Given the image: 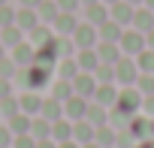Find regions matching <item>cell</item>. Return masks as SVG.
<instances>
[{
    "instance_id": "cell-1",
    "label": "cell",
    "mask_w": 154,
    "mask_h": 148,
    "mask_svg": "<svg viewBox=\"0 0 154 148\" xmlns=\"http://www.w3.org/2000/svg\"><path fill=\"white\" fill-rule=\"evenodd\" d=\"M48 72L51 69H45L39 63H30V66H21V72H15V79L24 85V91H39V88L48 85Z\"/></svg>"
},
{
    "instance_id": "cell-2",
    "label": "cell",
    "mask_w": 154,
    "mask_h": 148,
    "mask_svg": "<svg viewBox=\"0 0 154 148\" xmlns=\"http://www.w3.org/2000/svg\"><path fill=\"white\" fill-rule=\"evenodd\" d=\"M139 106H142V94H139L136 88L124 85V88L118 91V100H115V109H121V112H127V115H136V112H139Z\"/></svg>"
},
{
    "instance_id": "cell-3",
    "label": "cell",
    "mask_w": 154,
    "mask_h": 148,
    "mask_svg": "<svg viewBox=\"0 0 154 148\" xmlns=\"http://www.w3.org/2000/svg\"><path fill=\"white\" fill-rule=\"evenodd\" d=\"M118 45H121V54H139V51L145 48V33H139L136 27H130V30L121 33Z\"/></svg>"
},
{
    "instance_id": "cell-4",
    "label": "cell",
    "mask_w": 154,
    "mask_h": 148,
    "mask_svg": "<svg viewBox=\"0 0 154 148\" xmlns=\"http://www.w3.org/2000/svg\"><path fill=\"white\" fill-rule=\"evenodd\" d=\"M136 79H139V66H136V60H130V57L121 54V60L115 63V82H121V85H133Z\"/></svg>"
},
{
    "instance_id": "cell-5",
    "label": "cell",
    "mask_w": 154,
    "mask_h": 148,
    "mask_svg": "<svg viewBox=\"0 0 154 148\" xmlns=\"http://www.w3.org/2000/svg\"><path fill=\"white\" fill-rule=\"evenodd\" d=\"M97 39H100V36H97V27H94L91 21H88V24H79V27L72 30V42L79 45V48H94Z\"/></svg>"
},
{
    "instance_id": "cell-6",
    "label": "cell",
    "mask_w": 154,
    "mask_h": 148,
    "mask_svg": "<svg viewBox=\"0 0 154 148\" xmlns=\"http://www.w3.org/2000/svg\"><path fill=\"white\" fill-rule=\"evenodd\" d=\"M94 91H97V79H94V72H79V76L72 79V94H79V97H94Z\"/></svg>"
},
{
    "instance_id": "cell-7",
    "label": "cell",
    "mask_w": 154,
    "mask_h": 148,
    "mask_svg": "<svg viewBox=\"0 0 154 148\" xmlns=\"http://www.w3.org/2000/svg\"><path fill=\"white\" fill-rule=\"evenodd\" d=\"M85 112H88V100H85V97L72 94L69 100H63V118H69V121H82Z\"/></svg>"
},
{
    "instance_id": "cell-8",
    "label": "cell",
    "mask_w": 154,
    "mask_h": 148,
    "mask_svg": "<svg viewBox=\"0 0 154 148\" xmlns=\"http://www.w3.org/2000/svg\"><path fill=\"white\" fill-rule=\"evenodd\" d=\"M133 3H127V0H118V3H112V9H109V18L115 21V24H133Z\"/></svg>"
},
{
    "instance_id": "cell-9",
    "label": "cell",
    "mask_w": 154,
    "mask_h": 148,
    "mask_svg": "<svg viewBox=\"0 0 154 148\" xmlns=\"http://www.w3.org/2000/svg\"><path fill=\"white\" fill-rule=\"evenodd\" d=\"M97 57H100V63H112V66H115V63L121 60V45L100 39V42H97Z\"/></svg>"
},
{
    "instance_id": "cell-10",
    "label": "cell",
    "mask_w": 154,
    "mask_h": 148,
    "mask_svg": "<svg viewBox=\"0 0 154 148\" xmlns=\"http://www.w3.org/2000/svg\"><path fill=\"white\" fill-rule=\"evenodd\" d=\"M33 54H36V48H33V42H18V45H12V60L18 63V66H30L33 63Z\"/></svg>"
},
{
    "instance_id": "cell-11",
    "label": "cell",
    "mask_w": 154,
    "mask_h": 148,
    "mask_svg": "<svg viewBox=\"0 0 154 148\" xmlns=\"http://www.w3.org/2000/svg\"><path fill=\"white\" fill-rule=\"evenodd\" d=\"M18 106H21L24 115H39V109H42V97H39L36 91H24V94L18 97Z\"/></svg>"
},
{
    "instance_id": "cell-12",
    "label": "cell",
    "mask_w": 154,
    "mask_h": 148,
    "mask_svg": "<svg viewBox=\"0 0 154 148\" xmlns=\"http://www.w3.org/2000/svg\"><path fill=\"white\" fill-rule=\"evenodd\" d=\"M133 27H136L139 33H148V30H154V9H148V6L136 9V12H133Z\"/></svg>"
},
{
    "instance_id": "cell-13",
    "label": "cell",
    "mask_w": 154,
    "mask_h": 148,
    "mask_svg": "<svg viewBox=\"0 0 154 148\" xmlns=\"http://www.w3.org/2000/svg\"><path fill=\"white\" fill-rule=\"evenodd\" d=\"M94 133H97V127H94V124H88L85 118H82V121H72V139L79 142V145L94 142Z\"/></svg>"
},
{
    "instance_id": "cell-14",
    "label": "cell",
    "mask_w": 154,
    "mask_h": 148,
    "mask_svg": "<svg viewBox=\"0 0 154 148\" xmlns=\"http://www.w3.org/2000/svg\"><path fill=\"white\" fill-rule=\"evenodd\" d=\"M60 36H72V30L79 27V21H75V12H60L57 18H54V24H51Z\"/></svg>"
},
{
    "instance_id": "cell-15",
    "label": "cell",
    "mask_w": 154,
    "mask_h": 148,
    "mask_svg": "<svg viewBox=\"0 0 154 148\" xmlns=\"http://www.w3.org/2000/svg\"><path fill=\"white\" fill-rule=\"evenodd\" d=\"M15 24L21 27V30H33L36 24H39V15H36V9H30V6H21L18 12H15Z\"/></svg>"
},
{
    "instance_id": "cell-16",
    "label": "cell",
    "mask_w": 154,
    "mask_h": 148,
    "mask_svg": "<svg viewBox=\"0 0 154 148\" xmlns=\"http://www.w3.org/2000/svg\"><path fill=\"white\" fill-rule=\"evenodd\" d=\"M85 121H88V124H94V127H103V124H109V112H106V106H100V103H88Z\"/></svg>"
},
{
    "instance_id": "cell-17",
    "label": "cell",
    "mask_w": 154,
    "mask_h": 148,
    "mask_svg": "<svg viewBox=\"0 0 154 148\" xmlns=\"http://www.w3.org/2000/svg\"><path fill=\"white\" fill-rule=\"evenodd\" d=\"M51 139H54V142H66V139H72V121H69V118H57V121H51Z\"/></svg>"
},
{
    "instance_id": "cell-18",
    "label": "cell",
    "mask_w": 154,
    "mask_h": 148,
    "mask_svg": "<svg viewBox=\"0 0 154 148\" xmlns=\"http://www.w3.org/2000/svg\"><path fill=\"white\" fill-rule=\"evenodd\" d=\"M121 33H124V30H121V24H115L112 18H109V21H103V24L97 27V36H100L103 42H118V39H121Z\"/></svg>"
},
{
    "instance_id": "cell-19",
    "label": "cell",
    "mask_w": 154,
    "mask_h": 148,
    "mask_svg": "<svg viewBox=\"0 0 154 148\" xmlns=\"http://www.w3.org/2000/svg\"><path fill=\"white\" fill-rule=\"evenodd\" d=\"M94 100L100 103V106H115V100H118V91H115V85H97V91H94Z\"/></svg>"
},
{
    "instance_id": "cell-20",
    "label": "cell",
    "mask_w": 154,
    "mask_h": 148,
    "mask_svg": "<svg viewBox=\"0 0 154 148\" xmlns=\"http://www.w3.org/2000/svg\"><path fill=\"white\" fill-rule=\"evenodd\" d=\"M39 115H42V118H48V121H57V118H63V103H60V100H54V97H48V100H42Z\"/></svg>"
},
{
    "instance_id": "cell-21",
    "label": "cell",
    "mask_w": 154,
    "mask_h": 148,
    "mask_svg": "<svg viewBox=\"0 0 154 148\" xmlns=\"http://www.w3.org/2000/svg\"><path fill=\"white\" fill-rule=\"evenodd\" d=\"M36 15H39V21H48V24H54V18L60 15V9H57V0H42V3L36 6Z\"/></svg>"
},
{
    "instance_id": "cell-22",
    "label": "cell",
    "mask_w": 154,
    "mask_h": 148,
    "mask_svg": "<svg viewBox=\"0 0 154 148\" xmlns=\"http://www.w3.org/2000/svg\"><path fill=\"white\" fill-rule=\"evenodd\" d=\"M75 60H79V69H85V72H94V69H97V63H100L97 48H82Z\"/></svg>"
},
{
    "instance_id": "cell-23",
    "label": "cell",
    "mask_w": 154,
    "mask_h": 148,
    "mask_svg": "<svg viewBox=\"0 0 154 148\" xmlns=\"http://www.w3.org/2000/svg\"><path fill=\"white\" fill-rule=\"evenodd\" d=\"M57 76L72 82L75 76H79V60H72V57H60V60H57Z\"/></svg>"
},
{
    "instance_id": "cell-24",
    "label": "cell",
    "mask_w": 154,
    "mask_h": 148,
    "mask_svg": "<svg viewBox=\"0 0 154 148\" xmlns=\"http://www.w3.org/2000/svg\"><path fill=\"white\" fill-rule=\"evenodd\" d=\"M6 121H9L6 127L18 136V133H30V121H33V118H30V115H24V112H18V115H12V118H6Z\"/></svg>"
},
{
    "instance_id": "cell-25",
    "label": "cell",
    "mask_w": 154,
    "mask_h": 148,
    "mask_svg": "<svg viewBox=\"0 0 154 148\" xmlns=\"http://www.w3.org/2000/svg\"><path fill=\"white\" fill-rule=\"evenodd\" d=\"M115 139H118V133H115L109 124L97 127V133H94V142H97L100 148H112V145H115Z\"/></svg>"
},
{
    "instance_id": "cell-26",
    "label": "cell",
    "mask_w": 154,
    "mask_h": 148,
    "mask_svg": "<svg viewBox=\"0 0 154 148\" xmlns=\"http://www.w3.org/2000/svg\"><path fill=\"white\" fill-rule=\"evenodd\" d=\"M21 33H24V30H21L18 24H9V27H0V42L12 48V45H18V42H21Z\"/></svg>"
},
{
    "instance_id": "cell-27",
    "label": "cell",
    "mask_w": 154,
    "mask_h": 148,
    "mask_svg": "<svg viewBox=\"0 0 154 148\" xmlns=\"http://www.w3.org/2000/svg\"><path fill=\"white\" fill-rule=\"evenodd\" d=\"M30 136L33 139H48L51 136V121L48 118H33L30 121Z\"/></svg>"
},
{
    "instance_id": "cell-28",
    "label": "cell",
    "mask_w": 154,
    "mask_h": 148,
    "mask_svg": "<svg viewBox=\"0 0 154 148\" xmlns=\"http://www.w3.org/2000/svg\"><path fill=\"white\" fill-rule=\"evenodd\" d=\"M88 21H91L94 27H100L103 21H109V9H106L103 3H91V6H88Z\"/></svg>"
},
{
    "instance_id": "cell-29",
    "label": "cell",
    "mask_w": 154,
    "mask_h": 148,
    "mask_svg": "<svg viewBox=\"0 0 154 148\" xmlns=\"http://www.w3.org/2000/svg\"><path fill=\"white\" fill-rule=\"evenodd\" d=\"M94 79H97V85H112L115 82V66L112 63H97Z\"/></svg>"
},
{
    "instance_id": "cell-30",
    "label": "cell",
    "mask_w": 154,
    "mask_h": 148,
    "mask_svg": "<svg viewBox=\"0 0 154 148\" xmlns=\"http://www.w3.org/2000/svg\"><path fill=\"white\" fill-rule=\"evenodd\" d=\"M51 97H54V100H60V103H63V100H69V97H72V82H69V79H57V82H54V88H51Z\"/></svg>"
},
{
    "instance_id": "cell-31",
    "label": "cell",
    "mask_w": 154,
    "mask_h": 148,
    "mask_svg": "<svg viewBox=\"0 0 154 148\" xmlns=\"http://www.w3.org/2000/svg\"><path fill=\"white\" fill-rule=\"evenodd\" d=\"M136 66L139 72H154V48H142L136 54Z\"/></svg>"
},
{
    "instance_id": "cell-32",
    "label": "cell",
    "mask_w": 154,
    "mask_h": 148,
    "mask_svg": "<svg viewBox=\"0 0 154 148\" xmlns=\"http://www.w3.org/2000/svg\"><path fill=\"white\" fill-rule=\"evenodd\" d=\"M21 112V106H18V100L9 94V97H0V118H12V115H18Z\"/></svg>"
},
{
    "instance_id": "cell-33",
    "label": "cell",
    "mask_w": 154,
    "mask_h": 148,
    "mask_svg": "<svg viewBox=\"0 0 154 148\" xmlns=\"http://www.w3.org/2000/svg\"><path fill=\"white\" fill-rule=\"evenodd\" d=\"M136 91L142 97L154 94V72H139V79H136Z\"/></svg>"
},
{
    "instance_id": "cell-34",
    "label": "cell",
    "mask_w": 154,
    "mask_h": 148,
    "mask_svg": "<svg viewBox=\"0 0 154 148\" xmlns=\"http://www.w3.org/2000/svg\"><path fill=\"white\" fill-rule=\"evenodd\" d=\"M48 39H51V30H48L45 24H36V27L30 30V42H33V48H36V45H45Z\"/></svg>"
},
{
    "instance_id": "cell-35",
    "label": "cell",
    "mask_w": 154,
    "mask_h": 148,
    "mask_svg": "<svg viewBox=\"0 0 154 148\" xmlns=\"http://www.w3.org/2000/svg\"><path fill=\"white\" fill-rule=\"evenodd\" d=\"M54 51L57 57H72V36H54Z\"/></svg>"
},
{
    "instance_id": "cell-36",
    "label": "cell",
    "mask_w": 154,
    "mask_h": 148,
    "mask_svg": "<svg viewBox=\"0 0 154 148\" xmlns=\"http://www.w3.org/2000/svg\"><path fill=\"white\" fill-rule=\"evenodd\" d=\"M15 69L18 63L12 57H0V79H15Z\"/></svg>"
},
{
    "instance_id": "cell-37",
    "label": "cell",
    "mask_w": 154,
    "mask_h": 148,
    "mask_svg": "<svg viewBox=\"0 0 154 148\" xmlns=\"http://www.w3.org/2000/svg\"><path fill=\"white\" fill-rule=\"evenodd\" d=\"M9 24H15V9L9 3H0V27H9Z\"/></svg>"
},
{
    "instance_id": "cell-38",
    "label": "cell",
    "mask_w": 154,
    "mask_h": 148,
    "mask_svg": "<svg viewBox=\"0 0 154 148\" xmlns=\"http://www.w3.org/2000/svg\"><path fill=\"white\" fill-rule=\"evenodd\" d=\"M12 148H36V139L30 133H18V136H12Z\"/></svg>"
},
{
    "instance_id": "cell-39",
    "label": "cell",
    "mask_w": 154,
    "mask_h": 148,
    "mask_svg": "<svg viewBox=\"0 0 154 148\" xmlns=\"http://www.w3.org/2000/svg\"><path fill=\"white\" fill-rule=\"evenodd\" d=\"M12 136H15V133H12L6 124H0V148H9V145H12Z\"/></svg>"
},
{
    "instance_id": "cell-40",
    "label": "cell",
    "mask_w": 154,
    "mask_h": 148,
    "mask_svg": "<svg viewBox=\"0 0 154 148\" xmlns=\"http://www.w3.org/2000/svg\"><path fill=\"white\" fill-rule=\"evenodd\" d=\"M79 3H82V0H57V9H60V12H75Z\"/></svg>"
},
{
    "instance_id": "cell-41",
    "label": "cell",
    "mask_w": 154,
    "mask_h": 148,
    "mask_svg": "<svg viewBox=\"0 0 154 148\" xmlns=\"http://www.w3.org/2000/svg\"><path fill=\"white\" fill-rule=\"evenodd\" d=\"M148 118H154V94H148V97H142V106H139Z\"/></svg>"
},
{
    "instance_id": "cell-42",
    "label": "cell",
    "mask_w": 154,
    "mask_h": 148,
    "mask_svg": "<svg viewBox=\"0 0 154 148\" xmlns=\"http://www.w3.org/2000/svg\"><path fill=\"white\" fill-rule=\"evenodd\" d=\"M12 94V79H0V97H9Z\"/></svg>"
},
{
    "instance_id": "cell-43",
    "label": "cell",
    "mask_w": 154,
    "mask_h": 148,
    "mask_svg": "<svg viewBox=\"0 0 154 148\" xmlns=\"http://www.w3.org/2000/svg\"><path fill=\"white\" fill-rule=\"evenodd\" d=\"M36 148H57V142L48 136V139H36Z\"/></svg>"
},
{
    "instance_id": "cell-44",
    "label": "cell",
    "mask_w": 154,
    "mask_h": 148,
    "mask_svg": "<svg viewBox=\"0 0 154 148\" xmlns=\"http://www.w3.org/2000/svg\"><path fill=\"white\" fill-rule=\"evenodd\" d=\"M133 148H154V139H151V136H148V139H139Z\"/></svg>"
},
{
    "instance_id": "cell-45",
    "label": "cell",
    "mask_w": 154,
    "mask_h": 148,
    "mask_svg": "<svg viewBox=\"0 0 154 148\" xmlns=\"http://www.w3.org/2000/svg\"><path fill=\"white\" fill-rule=\"evenodd\" d=\"M57 148H82L75 139H66V142H57Z\"/></svg>"
},
{
    "instance_id": "cell-46",
    "label": "cell",
    "mask_w": 154,
    "mask_h": 148,
    "mask_svg": "<svg viewBox=\"0 0 154 148\" xmlns=\"http://www.w3.org/2000/svg\"><path fill=\"white\" fill-rule=\"evenodd\" d=\"M145 48H154V30L145 33Z\"/></svg>"
},
{
    "instance_id": "cell-47",
    "label": "cell",
    "mask_w": 154,
    "mask_h": 148,
    "mask_svg": "<svg viewBox=\"0 0 154 148\" xmlns=\"http://www.w3.org/2000/svg\"><path fill=\"white\" fill-rule=\"evenodd\" d=\"M39 3H42V0H21V6H30V9H36Z\"/></svg>"
},
{
    "instance_id": "cell-48",
    "label": "cell",
    "mask_w": 154,
    "mask_h": 148,
    "mask_svg": "<svg viewBox=\"0 0 154 148\" xmlns=\"http://www.w3.org/2000/svg\"><path fill=\"white\" fill-rule=\"evenodd\" d=\"M82 148H100V145H97V142H85Z\"/></svg>"
},
{
    "instance_id": "cell-49",
    "label": "cell",
    "mask_w": 154,
    "mask_h": 148,
    "mask_svg": "<svg viewBox=\"0 0 154 148\" xmlns=\"http://www.w3.org/2000/svg\"><path fill=\"white\" fill-rule=\"evenodd\" d=\"M145 6H148V9H154V0H145Z\"/></svg>"
},
{
    "instance_id": "cell-50",
    "label": "cell",
    "mask_w": 154,
    "mask_h": 148,
    "mask_svg": "<svg viewBox=\"0 0 154 148\" xmlns=\"http://www.w3.org/2000/svg\"><path fill=\"white\" fill-rule=\"evenodd\" d=\"M82 3H88V6H91V3H100V0H82Z\"/></svg>"
},
{
    "instance_id": "cell-51",
    "label": "cell",
    "mask_w": 154,
    "mask_h": 148,
    "mask_svg": "<svg viewBox=\"0 0 154 148\" xmlns=\"http://www.w3.org/2000/svg\"><path fill=\"white\" fill-rule=\"evenodd\" d=\"M0 57H6V51H3V42H0Z\"/></svg>"
},
{
    "instance_id": "cell-52",
    "label": "cell",
    "mask_w": 154,
    "mask_h": 148,
    "mask_svg": "<svg viewBox=\"0 0 154 148\" xmlns=\"http://www.w3.org/2000/svg\"><path fill=\"white\" fill-rule=\"evenodd\" d=\"M127 3H145V0H127Z\"/></svg>"
},
{
    "instance_id": "cell-53",
    "label": "cell",
    "mask_w": 154,
    "mask_h": 148,
    "mask_svg": "<svg viewBox=\"0 0 154 148\" xmlns=\"http://www.w3.org/2000/svg\"><path fill=\"white\" fill-rule=\"evenodd\" d=\"M103 3H118V0H103Z\"/></svg>"
},
{
    "instance_id": "cell-54",
    "label": "cell",
    "mask_w": 154,
    "mask_h": 148,
    "mask_svg": "<svg viewBox=\"0 0 154 148\" xmlns=\"http://www.w3.org/2000/svg\"><path fill=\"white\" fill-rule=\"evenodd\" d=\"M0 3H6V0H0Z\"/></svg>"
},
{
    "instance_id": "cell-55",
    "label": "cell",
    "mask_w": 154,
    "mask_h": 148,
    "mask_svg": "<svg viewBox=\"0 0 154 148\" xmlns=\"http://www.w3.org/2000/svg\"><path fill=\"white\" fill-rule=\"evenodd\" d=\"M9 148H12V145H9Z\"/></svg>"
}]
</instances>
